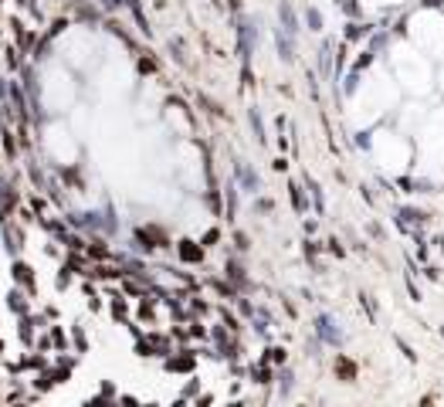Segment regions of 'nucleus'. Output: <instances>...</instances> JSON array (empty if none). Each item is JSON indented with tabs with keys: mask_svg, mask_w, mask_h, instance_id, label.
<instances>
[{
	"mask_svg": "<svg viewBox=\"0 0 444 407\" xmlns=\"http://www.w3.org/2000/svg\"><path fill=\"white\" fill-rule=\"evenodd\" d=\"M237 177L244 180V187H248V190H258V177H254V173H251L244 163H237Z\"/></svg>",
	"mask_w": 444,
	"mask_h": 407,
	"instance_id": "nucleus-3",
	"label": "nucleus"
},
{
	"mask_svg": "<svg viewBox=\"0 0 444 407\" xmlns=\"http://www.w3.org/2000/svg\"><path fill=\"white\" fill-rule=\"evenodd\" d=\"M315 326H319V336L326 339V343H343V333L332 326V319H329V316H319V323H315Z\"/></svg>",
	"mask_w": 444,
	"mask_h": 407,
	"instance_id": "nucleus-1",
	"label": "nucleus"
},
{
	"mask_svg": "<svg viewBox=\"0 0 444 407\" xmlns=\"http://www.w3.org/2000/svg\"><path fill=\"white\" fill-rule=\"evenodd\" d=\"M282 24H285V27H282V31H285V34H292V38H295L298 24H295V14H292V7H289V3H282Z\"/></svg>",
	"mask_w": 444,
	"mask_h": 407,
	"instance_id": "nucleus-2",
	"label": "nucleus"
}]
</instances>
